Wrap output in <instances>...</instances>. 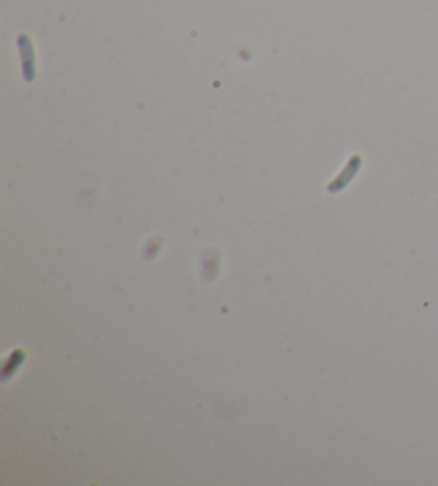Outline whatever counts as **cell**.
<instances>
[]
</instances>
